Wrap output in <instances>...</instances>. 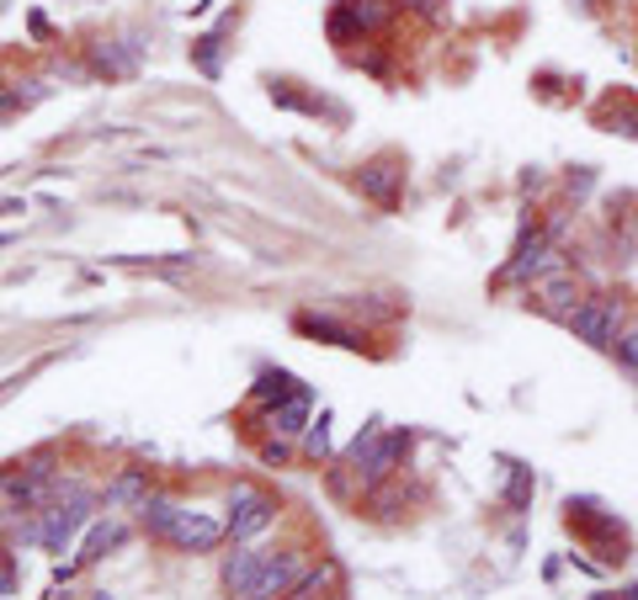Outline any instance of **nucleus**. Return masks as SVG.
Masks as SVG:
<instances>
[{
  "mask_svg": "<svg viewBox=\"0 0 638 600\" xmlns=\"http://www.w3.org/2000/svg\"><path fill=\"white\" fill-rule=\"evenodd\" d=\"M299 330L325 335L331 346H363V335H357V330H346V325H331V319H299Z\"/></svg>",
  "mask_w": 638,
  "mask_h": 600,
  "instance_id": "nucleus-13",
  "label": "nucleus"
},
{
  "mask_svg": "<svg viewBox=\"0 0 638 600\" xmlns=\"http://www.w3.org/2000/svg\"><path fill=\"white\" fill-rule=\"evenodd\" d=\"M352 17H357V28L363 32H378L389 17H394V0H340Z\"/></svg>",
  "mask_w": 638,
  "mask_h": 600,
  "instance_id": "nucleus-9",
  "label": "nucleus"
},
{
  "mask_svg": "<svg viewBox=\"0 0 638 600\" xmlns=\"http://www.w3.org/2000/svg\"><path fill=\"white\" fill-rule=\"evenodd\" d=\"M399 181H404V171H394V165H367V171H363V181H357V186H363L367 197H378L383 208H394V197H399Z\"/></svg>",
  "mask_w": 638,
  "mask_h": 600,
  "instance_id": "nucleus-8",
  "label": "nucleus"
},
{
  "mask_svg": "<svg viewBox=\"0 0 638 600\" xmlns=\"http://www.w3.org/2000/svg\"><path fill=\"white\" fill-rule=\"evenodd\" d=\"M564 325H570V335L585 340L591 351H612L623 325H628V308H623V298H612V293H596V298H580L575 314H570Z\"/></svg>",
  "mask_w": 638,
  "mask_h": 600,
  "instance_id": "nucleus-1",
  "label": "nucleus"
},
{
  "mask_svg": "<svg viewBox=\"0 0 638 600\" xmlns=\"http://www.w3.org/2000/svg\"><path fill=\"white\" fill-rule=\"evenodd\" d=\"M267 553H272V547H235V553L224 558V590L235 600L256 596V579L267 569Z\"/></svg>",
  "mask_w": 638,
  "mask_h": 600,
  "instance_id": "nucleus-5",
  "label": "nucleus"
},
{
  "mask_svg": "<svg viewBox=\"0 0 638 600\" xmlns=\"http://www.w3.org/2000/svg\"><path fill=\"white\" fill-rule=\"evenodd\" d=\"M250 393H256L261 404H277V399H288V393H299V378L277 367V372H261V378H256V389H250Z\"/></svg>",
  "mask_w": 638,
  "mask_h": 600,
  "instance_id": "nucleus-10",
  "label": "nucleus"
},
{
  "mask_svg": "<svg viewBox=\"0 0 638 600\" xmlns=\"http://www.w3.org/2000/svg\"><path fill=\"white\" fill-rule=\"evenodd\" d=\"M304 451H309V457H325V451H331V415L309 421V430H304Z\"/></svg>",
  "mask_w": 638,
  "mask_h": 600,
  "instance_id": "nucleus-14",
  "label": "nucleus"
},
{
  "mask_svg": "<svg viewBox=\"0 0 638 600\" xmlns=\"http://www.w3.org/2000/svg\"><path fill=\"white\" fill-rule=\"evenodd\" d=\"M150 473L144 468H122V473H112V483H107V505H118V511H139L144 500H150Z\"/></svg>",
  "mask_w": 638,
  "mask_h": 600,
  "instance_id": "nucleus-7",
  "label": "nucleus"
},
{
  "mask_svg": "<svg viewBox=\"0 0 638 600\" xmlns=\"http://www.w3.org/2000/svg\"><path fill=\"white\" fill-rule=\"evenodd\" d=\"M272 521H277L272 494H261V489H250V483H235V489H229V500H224V537L229 542L261 537Z\"/></svg>",
  "mask_w": 638,
  "mask_h": 600,
  "instance_id": "nucleus-2",
  "label": "nucleus"
},
{
  "mask_svg": "<svg viewBox=\"0 0 638 600\" xmlns=\"http://www.w3.org/2000/svg\"><path fill=\"white\" fill-rule=\"evenodd\" d=\"M532 298H538V308H543L548 319H559V325H564L585 293H580L575 271H559V276H548V282H538V287H532Z\"/></svg>",
  "mask_w": 638,
  "mask_h": 600,
  "instance_id": "nucleus-6",
  "label": "nucleus"
},
{
  "mask_svg": "<svg viewBox=\"0 0 638 600\" xmlns=\"http://www.w3.org/2000/svg\"><path fill=\"white\" fill-rule=\"evenodd\" d=\"M197 64L208 75H218V37H197Z\"/></svg>",
  "mask_w": 638,
  "mask_h": 600,
  "instance_id": "nucleus-16",
  "label": "nucleus"
},
{
  "mask_svg": "<svg viewBox=\"0 0 638 600\" xmlns=\"http://www.w3.org/2000/svg\"><path fill=\"white\" fill-rule=\"evenodd\" d=\"M394 11H410V17H425V22H436V17H442V6H436V0H394Z\"/></svg>",
  "mask_w": 638,
  "mask_h": 600,
  "instance_id": "nucleus-15",
  "label": "nucleus"
},
{
  "mask_svg": "<svg viewBox=\"0 0 638 600\" xmlns=\"http://www.w3.org/2000/svg\"><path fill=\"white\" fill-rule=\"evenodd\" d=\"M171 547H182V553H213L218 542H224V521L213 511H186V505H176V515H171V526H165V537Z\"/></svg>",
  "mask_w": 638,
  "mask_h": 600,
  "instance_id": "nucleus-3",
  "label": "nucleus"
},
{
  "mask_svg": "<svg viewBox=\"0 0 638 600\" xmlns=\"http://www.w3.org/2000/svg\"><path fill=\"white\" fill-rule=\"evenodd\" d=\"M288 457H293L288 441H261V462H288Z\"/></svg>",
  "mask_w": 638,
  "mask_h": 600,
  "instance_id": "nucleus-17",
  "label": "nucleus"
},
{
  "mask_svg": "<svg viewBox=\"0 0 638 600\" xmlns=\"http://www.w3.org/2000/svg\"><path fill=\"white\" fill-rule=\"evenodd\" d=\"M118 542H122V526H118V521H101V526H91L80 564H96V558H107V547H118Z\"/></svg>",
  "mask_w": 638,
  "mask_h": 600,
  "instance_id": "nucleus-11",
  "label": "nucleus"
},
{
  "mask_svg": "<svg viewBox=\"0 0 638 600\" xmlns=\"http://www.w3.org/2000/svg\"><path fill=\"white\" fill-rule=\"evenodd\" d=\"M309 421H314V399H309V389L288 393V399H277V404L261 410V425H267L272 436H304Z\"/></svg>",
  "mask_w": 638,
  "mask_h": 600,
  "instance_id": "nucleus-4",
  "label": "nucleus"
},
{
  "mask_svg": "<svg viewBox=\"0 0 638 600\" xmlns=\"http://www.w3.org/2000/svg\"><path fill=\"white\" fill-rule=\"evenodd\" d=\"M623 600H638V585H634V590H623Z\"/></svg>",
  "mask_w": 638,
  "mask_h": 600,
  "instance_id": "nucleus-18",
  "label": "nucleus"
},
{
  "mask_svg": "<svg viewBox=\"0 0 638 600\" xmlns=\"http://www.w3.org/2000/svg\"><path fill=\"white\" fill-rule=\"evenodd\" d=\"M607 357L617 361L628 378H638V325H623V335H617V346H612Z\"/></svg>",
  "mask_w": 638,
  "mask_h": 600,
  "instance_id": "nucleus-12",
  "label": "nucleus"
}]
</instances>
